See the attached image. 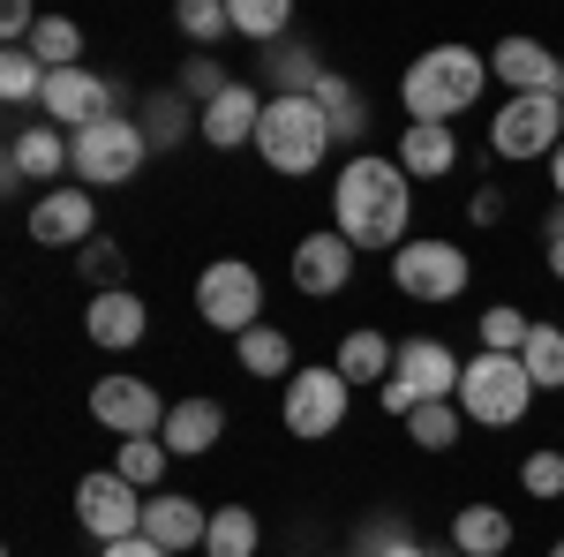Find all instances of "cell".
Segmentation results:
<instances>
[{
  "label": "cell",
  "instance_id": "1",
  "mask_svg": "<svg viewBox=\"0 0 564 557\" xmlns=\"http://www.w3.org/2000/svg\"><path fill=\"white\" fill-rule=\"evenodd\" d=\"M332 212H339V234L354 249H406V226H414V173L384 159V151H361L339 167L332 181Z\"/></svg>",
  "mask_w": 564,
  "mask_h": 557
},
{
  "label": "cell",
  "instance_id": "2",
  "mask_svg": "<svg viewBox=\"0 0 564 557\" xmlns=\"http://www.w3.org/2000/svg\"><path fill=\"white\" fill-rule=\"evenodd\" d=\"M489 84V53L475 45H430L422 61H406V76H399V98H406V121H444L452 129V114H467Z\"/></svg>",
  "mask_w": 564,
  "mask_h": 557
},
{
  "label": "cell",
  "instance_id": "3",
  "mask_svg": "<svg viewBox=\"0 0 564 557\" xmlns=\"http://www.w3.org/2000/svg\"><path fill=\"white\" fill-rule=\"evenodd\" d=\"M527 407H534V377H527L520 354H489L481 346L475 362L459 369V415L481 429H512L527 422Z\"/></svg>",
  "mask_w": 564,
  "mask_h": 557
},
{
  "label": "cell",
  "instance_id": "4",
  "mask_svg": "<svg viewBox=\"0 0 564 557\" xmlns=\"http://www.w3.org/2000/svg\"><path fill=\"white\" fill-rule=\"evenodd\" d=\"M257 151L271 173H316L324 151H332V121L316 98H263V129H257Z\"/></svg>",
  "mask_w": 564,
  "mask_h": 557
},
{
  "label": "cell",
  "instance_id": "5",
  "mask_svg": "<svg viewBox=\"0 0 564 557\" xmlns=\"http://www.w3.org/2000/svg\"><path fill=\"white\" fill-rule=\"evenodd\" d=\"M459 369H467V362H459V354H452L444 340H406V346H399V362H391V377H384V392H377V399H384V415H391V422H406L414 407H436V399H459Z\"/></svg>",
  "mask_w": 564,
  "mask_h": 557
},
{
  "label": "cell",
  "instance_id": "6",
  "mask_svg": "<svg viewBox=\"0 0 564 557\" xmlns=\"http://www.w3.org/2000/svg\"><path fill=\"white\" fill-rule=\"evenodd\" d=\"M143 159H151V136H143V121H121V114L68 136V173L84 189H121L143 173Z\"/></svg>",
  "mask_w": 564,
  "mask_h": 557
},
{
  "label": "cell",
  "instance_id": "7",
  "mask_svg": "<svg viewBox=\"0 0 564 557\" xmlns=\"http://www.w3.org/2000/svg\"><path fill=\"white\" fill-rule=\"evenodd\" d=\"M196 317L212 324V332H257L263 324V279H257V264H241V257H218L204 264V279H196Z\"/></svg>",
  "mask_w": 564,
  "mask_h": 557
},
{
  "label": "cell",
  "instance_id": "8",
  "mask_svg": "<svg viewBox=\"0 0 564 557\" xmlns=\"http://www.w3.org/2000/svg\"><path fill=\"white\" fill-rule=\"evenodd\" d=\"M467 279H475V264H467V249L459 242H406L399 257H391V287L406 301H459L467 294Z\"/></svg>",
  "mask_w": 564,
  "mask_h": 557
},
{
  "label": "cell",
  "instance_id": "9",
  "mask_svg": "<svg viewBox=\"0 0 564 557\" xmlns=\"http://www.w3.org/2000/svg\"><path fill=\"white\" fill-rule=\"evenodd\" d=\"M143 490L135 482H121L113 468H98L76 482V519H84V535L106 550V543H129V535H143Z\"/></svg>",
  "mask_w": 564,
  "mask_h": 557
},
{
  "label": "cell",
  "instance_id": "10",
  "mask_svg": "<svg viewBox=\"0 0 564 557\" xmlns=\"http://www.w3.org/2000/svg\"><path fill=\"white\" fill-rule=\"evenodd\" d=\"M564 143V98H505V114L489 121L497 159H557Z\"/></svg>",
  "mask_w": 564,
  "mask_h": 557
},
{
  "label": "cell",
  "instance_id": "11",
  "mask_svg": "<svg viewBox=\"0 0 564 557\" xmlns=\"http://www.w3.org/2000/svg\"><path fill=\"white\" fill-rule=\"evenodd\" d=\"M347 377L332 369V362H316V369H294L286 377V429L302 437V444H316V437H332V429L347 422Z\"/></svg>",
  "mask_w": 564,
  "mask_h": 557
},
{
  "label": "cell",
  "instance_id": "12",
  "mask_svg": "<svg viewBox=\"0 0 564 557\" xmlns=\"http://www.w3.org/2000/svg\"><path fill=\"white\" fill-rule=\"evenodd\" d=\"M90 422L113 429L129 444V437H159L166 429V407H159V392L143 385V377H98L90 385Z\"/></svg>",
  "mask_w": 564,
  "mask_h": 557
},
{
  "label": "cell",
  "instance_id": "13",
  "mask_svg": "<svg viewBox=\"0 0 564 557\" xmlns=\"http://www.w3.org/2000/svg\"><path fill=\"white\" fill-rule=\"evenodd\" d=\"M113 114H121V84L90 76V68H61L45 84V121H61L68 136L90 129V121H113Z\"/></svg>",
  "mask_w": 564,
  "mask_h": 557
},
{
  "label": "cell",
  "instance_id": "14",
  "mask_svg": "<svg viewBox=\"0 0 564 557\" xmlns=\"http://www.w3.org/2000/svg\"><path fill=\"white\" fill-rule=\"evenodd\" d=\"M489 76H497V84H512V98H564V61L542 39L489 45Z\"/></svg>",
  "mask_w": 564,
  "mask_h": 557
},
{
  "label": "cell",
  "instance_id": "15",
  "mask_svg": "<svg viewBox=\"0 0 564 557\" xmlns=\"http://www.w3.org/2000/svg\"><path fill=\"white\" fill-rule=\"evenodd\" d=\"M98 204H90V189H45L39 204H31V242L39 249H90L98 234Z\"/></svg>",
  "mask_w": 564,
  "mask_h": 557
},
{
  "label": "cell",
  "instance_id": "16",
  "mask_svg": "<svg viewBox=\"0 0 564 557\" xmlns=\"http://www.w3.org/2000/svg\"><path fill=\"white\" fill-rule=\"evenodd\" d=\"M354 264H361V249H354L339 226H332V234H302V242H294V287H302V294H347Z\"/></svg>",
  "mask_w": 564,
  "mask_h": 557
},
{
  "label": "cell",
  "instance_id": "17",
  "mask_svg": "<svg viewBox=\"0 0 564 557\" xmlns=\"http://www.w3.org/2000/svg\"><path fill=\"white\" fill-rule=\"evenodd\" d=\"M84 332H90V346H143V332H151V309H143V294H135V287L90 294V301H84Z\"/></svg>",
  "mask_w": 564,
  "mask_h": 557
},
{
  "label": "cell",
  "instance_id": "18",
  "mask_svg": "<svg viewBox=\"0 0 564 557\" xmlns=\"http://www.w3.org/2000/svg\"><path fill=\"white\" fill-rule=\"evenodd\" d=\"M218 437H226V407H218V399H204V392H196V399H174V407H166V429H159V444H166L174 460L212 452Z\"/></svg>",
  "mask_w": 564,
  "mask_h": 557
},
{
  "label": "cell",
  "instance_id": "19",
  "mask_svg": "<svg viewBox=\"0 0 564 557\" xmlns=\"http://www.w3.org/2000/svg\"><path fill=\"white\" fill-rule=\"evenodd\" d=\"M68 167V136L53 129V121H23V129L8 136V181L23 189V181H53V173Z\"/></svg>",
  "mask_w": 564,
  "mask_h": 557
},
{
  "label": "cell",
  "instance_id": "20",
  "mask_svg": "<svg viewBox=\"0 0 564 557\" xmlns=\"http://www.w3.org/2000/svg\"><path fill=\"white\" fill-rule=\"evenodd\" d=\"M257 129H263V98L249 84H226L204 106V143L212 151H234V143H257Z\"/></svg>",
  "mask_w": 564,
  "mask_h": 557
},
{
  "label": "cell",
  "instance_id": "21",
  "mask_svg": "<svg viewBox=\"0 0 564 557\" xmlns=\"http://www.w3.org/2000/svg\"><path fill=\"white\" fill-rule=\"evenodd\" d=\"M143 535L159 543V550H204V535H212V513L196 505V497H151L143 505Z\"/></svg>",
  "mask_w": 564,
  "mask_h": 557
},
{
  "label": "cell",
  "instance_id": "22",
  "mask_svg": "<svg viewBox=\"0 0 564 557\" xmlns=\"http://www.w3.org/2000/svg\"><path fill=\"white\" fill-rule=\"evenodd\" d=\"M391 159L414 173V181H436V173L459 167V136L444 129V121H406V136H399V151H391Z\"/></svg>",
  "mask_w": 564,
  "mask_h": 557
},
{
  "label": "cell",
  "instance_id": "23",
  "mask_svg": "<svg viewBox=\"0 0 564 557\" xmlns=\"http://www.w3.org/2000/svg\"><path fill=\"white\" fill-rule=\"evenodd\" d=\"M143 136H151V151H174L188 136H204V106L188 90H151L143 98Z\"/></svg>",
  "mask_w": 564,
  "mask_h": 557
},
{
  "label": "cell",
  "instance_id": "24",
  "mask_svg": "<svg viewBox=\"0 0 564 557\" xmlns=\"http://www.w3.org/2000/svg\"><path fill=\"white\" fill-rule=\"evenodd\" d=\"M452 550L459 557H505L512 550V513L505 505H459L452 513Z\"/></svg>",
  "mask_w": 564,
  "mask_h": 557
},
{
  "label": "cell",
  "instance_id": "25",
  "mask_svg": "<svg viewBox=\"0 0 564 557\" xmlns=\"http://www.w3.org/2000/svg\"><path fill=\"white\" fill-rule=\"evenodd\" d=\"M391 362H399V346H391L384 332H369V324H361V332H347V340H339V362H332V369H339L347 385H377V392H384Z\"/></svg>",
  "mask_w": 564,
  "mask_h": 557
},
{
  "label": "cell",
  "instance_id": "26",
  "mask_svg": "<svg viewBox=\"0 0 564 557\" xmlns=\"http://www.w3.org/2000/svg\"><path fill=\"white\" fill-rule=\"evenodd\" d=\"M263 76L279 84V98H308V90L324 84V68H316V53H308L302 39H279V45H263Z\"/></svg>",
  "mask_w": 564,
  "mask_h": 557
},
{
  "label": "cell",
  "instance_id": "27",
  "mask_svg": "<svg viewBox=\"0 0 564 557\" xmlns=\"http://www.w3.org/2000/svg\"><path fill=\"white\" fill-rule=\"evenodd\" d=\"M308 98H316V106H324V121H332V143H339V136H369V98H361V90L347 84V76H332V68H324V84L308 90Z\"/></svg>",
  "mask_w": 564,
  "mask_h": 557
},
{
  "label": "cell",
  "instance_id": "28",
  "mask_svg": "<svg viewBox=\"0 0 564 557\" xmlns=\"http://www.w3.org/2000/svg\"><path fill=\"white\" fill-rule=\"evenodd\" d=\"M45 84H53V68H45L31 45H0V98H8V106L45 98Z\"/></svg>",
  "mask_w": 564,
  "mask_h": 557
},
{
  "label": "cell",
  "instance_id": "29",
  "mask_svg": "<svg viewBox=\"0 0 564 557\" xmlns=\"http://www.w3.org/2000/svg\"><path fill=\"white\" fill-rule=\"evenodd\" d=\"M31 53H39L53 76H61V68H84V23H68V15H39Z\"/></svg>",
  "mask_w": 564,
  "mask_h": 557
},
{
  "label": "cell",
  "instance_id": "30",
  "mask_svg": "<svg viewBox=\"0 0 564 557\" xmlns=\"http://www.w3.org/2000/svg\"><path fill=\"white\" fill-rule=\"evenodd\" d=\"M406 437H414L422 452H452V444L467 437V415H459V399H436V407H414V415H406Z\"/></svg>",
  "mask_w": 564,
  "mask_h": 557
},
{
  "label": "cell",
  "instance_id": "31",
  "mask_svg": "<svg viewBox=\"0 0 564 557\" xmlns=\"http://www.w3.org/2000/svg\"><path fill=\"white\" fill-rule=\"evenodd\" d=\"M234 354H241V369H249V377H286L294 340H286L279 324H257V332H241V340H234Z\"/></svg>",
  "mask_w": 564,
  "mask_h": 557
},
{
  "label": "cell",
  "instance_id": "32",
  "mask_svg": "<svg viewBox=\"0 0 564 557\" xmlns=\"http://www.w3.org/2000/svg\"><path fill=\"white\" fill-rule=\"evenodd\" d=\"M204 557H257V513L249 505H218L212 535H204Z\"/></svg>",
  "mask_w": 564,
  "mask_h": 557
},
{
  "label": "cell",
  "instance_id": "33",
  "mask_svg": "<svg viewBox=\"0 0 564 557\" xmlns=\"http://www.w3.org/2000/svg\"><path fill=\"white\" fill-rule=\"evenodd\" d=\"M520 362H527V377H534V392H564V332L557 324H534Z\"/></svg>",
  "mask_w": 564,
  "mask_h": 557
},
{
  "label": "cell",
  "instance_id": "34",
  "mask_svg": "<svg viewBox=\"0 0 564 557\" xmlns=\"http://www.w3.org/2000/svg\"><path fill=\"white\" fill-rule=\"evenodd\" d=\"M234 31L257 39V45H279L294 31V8H286V0H234Z\"/></svg>",
  "mask_w": 564,
  "mask_h": 557
},
{
  "label": "cell",
  "instance_id": "35",
  "mask_svg": "<svg viewBox=\"0 0 564 557\" xmlns=\"http://www.w3.org/2000/svg\"><path fill=\"white\" fill-rule=\"evenodd\" d=\"M76 271L90 279V294L129 287V257H121V242H113V234H106V242H90V249H76Z\"/></svg>",
  "mask_w": 564,
  "mask_h": 557
},
{
  "label": "cell",
  "instance_id": "36",
  "mask_svg": "<svg viewBox=\"0 0 564 557\" xmlns=\"http://www.w3.org/2000/svg\"><path fill=\"white\" fill-rule=\"evenodd\" d=\"M166 460H174V452H166L159 437H129V444H121V460H113V474L135 482V490H151V482L166 474Z\"/></svg>",
  "mask_w": 564,
  "mask_h": 557
},
{
  "label": "cell",
  "instance_id": "37",
  "mask_svg": "<svg viewBox=\"0 0 564 557\" xmlns=\"http://www.w3.org/2000/svg\"><path fill=\"white\" fill-rule=\"evenodd\" d=\"M174 23H181V39L212 45L218 31H234V0H181V8H174Z\"/></svg>",
  "mask_w": 564,
  "mask_h": 557
},
{
  "label": "cell",
  "instance_id": "38",
  "mask_svg": "<svg viewBox=\"0 0 564 557\" xmlns=\"http://www.w3.org/2000/svg\"><path fill=\"white\" fill-rule=\"evenodd\" d=\"M527 332H534L527 309H481V346H489V354H520Z\"/></svg>",
  "mask_w": 564,
  "mask_h": 557
},
{
  "label": "cell",
  "instance_id": "39",
  "mask_svg": "<svg viewBox=\"0 0 564 557\" xmlns=\"http://www.w3.org/2000/svg\"><path fill=\"white\" fill-rule=\"evenodd\" d=\"M520 490L527 497H564V452H527V468H520Z\"/></svg>",
  "mask_w": 564,
  "mask_h": 557
},
{
  "label": "cell",
  "instance_id": "40",
  "mask_svg": "<svg viewBox=\"0 0 564 557\" xmlns=\"http://www.w3.org/2000/svg\"><path fill=\"white\" fill-rule=\"evenodd\" d=\"M226 84H234V76H226L218 61H204V53H196V61H181V90H188L196 106H212V98H218Z\"/></svg>",
  "mask_w": 564,
  "mask_h": 557
},
{
  "label": "cell",
  "instance_id": "41",
  "mask_svg": "<svg viewBox=\"0 0 564 557\" xmlns=\"http://www.w3.org/2000/svg\"><path fill=\"white\" fill-rule=\"evenodd\" d=\"M31 31H39V8H31V0H8V8H0V39L31 45Z\"/></svg>",
  "mask_w": 564,
  "mask_h": 557
},
{
  "label": "cell",
  "instance_id": "42",
  "mask_svg": "<svg viewBox=\"0 0 564 557\" xmlns=\"http://www.w3.org/2000/svg\"><path fill=\"white\" fill-rule=\"evenodd\" d=\"M505 218V189H475V226H497Z\"/></svg>",
  "mask_w": 564,
  "mask_h": 557
},
{
  "label": "cell",
  "instance_id": "43",
  "mask_svg": "<svg viewBox=\"0 0 564 557\" xmlns=\"http://www.w3.org/2000/svg\"><path fill=\"white\" fill-rule=\"evenodd\" d=\"M98 557H166V550H159L151 535H129V543H106V550H98Z\"/></svg>",
  "mask_w": 564,
  "mask_h": 557
},
{
  "label": "cell",
  "instance_id": "44",
  "mask_svg": "<svg viewBox=\"0 0 564 557\" xmlns=\"http://www.w3.org/2000/svg\"><path fill=\"white\" fill-rule=\"evenodd\" d=\"M542 234H550V271H557V279H564V204H557V212H550V226H542Z\"/></svg>",
  "mask_w": 564,
  "mask_h": 557
},
{
  "label": "cell",
  "instance_id": "45",
  "mask_svg": "<svg viewBox=\"0 0 564 557\" xmlns=\"http://www.w3.org/2000/svg\"><path fill=\"white\" fill-rule=\"evenodd\" d=\"M550 181H557V204H564V143H557V159H550Z\"/></svg>",
  "mask_w": 564,
  "mask_h": 557
},
{
  "label": "cell",
  "instance_id": "46",
  "mask_svg": "<svg viewBox=\"0 0 564 557\" xmlns=\"http://www.w3.org/2000/svg\"><path fill=\"white\" fill-rule=\"evenodd\" d=\"M430 557H459V550H452V543H436V550H430Z\"/></svg>",
  "mask_w": 564,
  "mask_h": 557
},
{
  "label": "cell",
  "instance_id": "47",
  "mask_svg": "<svg viewBox=\"0 0 564 557\" xmlns=\"http://www.w3.org/2000/svg\"><path fill=\"white\" fill-rule=\"evenodd\" d=\"M550 557H564V543H550Z\"/></svg>",
  "mask_w": 564,
  "mask_h": 557
},
{
  "label": "cell",
  "instance_id": "48",
  "mask_svg": "<svg viewBox=\"0 0 564 557\" xmlns=\"http://www.w3.org/2000/svg\"><path fill=\"white\" fill-rule=\"evenodd\" d=\"M347 557H354V550H347Z\"/></svg>",
  "mask_w": 564,
  "mask_h": 557
}]
</instances>
